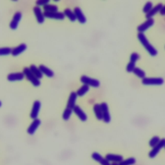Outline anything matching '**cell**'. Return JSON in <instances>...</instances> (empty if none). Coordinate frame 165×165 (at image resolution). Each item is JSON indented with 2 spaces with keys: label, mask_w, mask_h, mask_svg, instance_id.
<instances>
[{
  "label": "cell",
  "mask_w": 165,
  "mask_h": 165,
  "mask_svg": "<svg viewBox=\"0 0 165 165\" xmlns=\"http://www.w3.org/2000/svg\"><path fill=\"white\" fill-rule=\"evenodd\" d=\"M138 39L139 42L141 43V45H143L144 48L146 50L148 53H149L151 56L153 57L157 55L158 52L157 49L150 43L145 34L138 33Z\"/></svg>",
  "instance_id": "cell-1"
},
{
  "label": "cell",
  "mask_w": 165,
  "mask_h": 165,
  "mask_svg": "<svg viewBox=\"0 0 165 165\" xmlns=\"http://www.w3.org/2000/svg\"><path fill=\"white\" fill-rule=\"evenodd\" d=\"M23 73L24 74L25 76L27 77L28 80L30 81V83L34 87H39V85L41 84V82L39 81V79L33 74V73L31 72L29 68L25 67L23 69Z\"/></svg>",
  "instance_id": "cell-2"
},
{
  "label": "cell",
  "mask_w": 165,
  "mask_h": 165,
  "mask_svg": "<svg viewBox=\"0 0 165 165\" xmlns=\"http://www.w3.org/2000/svg\"><path fill=\"white\" fill-rule=\"evenodd\" d=\"M80 81L82 83L88 85V87L98 88L100 86V81L98 79L92 78L85 75H83L80 77Z\"/></svg>",
  "instance_id": "cell-3"
},
{
  "label": "cell",
  "mask_w": 165,
  "mask_h": 165,
  "mask_svg": "<svg viewBox=\"0 0 165 165\" xmlns=\"http://www.w3.org/2000/svg\"><path fill=\"white\" fill-rule=\"evenodd\" d=\"M164 81L162 77H145L142 79V84L143 85H156L159 86L162 85L164 83Z\"/></svg>",
  "instance_id": "cell-4"
},
{
  "label": "cell",
  "mask_w": 165,
  "mask_h": 165,
  "mask_svg": "<svg viewBox=\"0 0 165 165\" xmlns=\"http://www.w3.org/2000/svg\"><path fill=\"white\" fill-rule=\"evenodd\" d=\"M164 147H165V138H163L161 139L160 142H159L156 146L152 148V149L149 153V157L151 159L156 157L159 153V152H160L161 149Z\"/></svg>",
  "instance_id": "cell-5"
},
{
  "label": "cell",
  "mask_w": 165,
  "mask_h": 165,
  "mask_svg": "<svg viewBox=\"0 0 165 165\" xmlns=\"http://www.w3.org/2000/svg\"><path fill=\"white\" fill-rule=\"evenodd\" d=\"M155 23V21L153 18L147 19L144 23L141 24L137 27V30L139 33H145L149 28L152 27Z\"/></svg>",
  "instance_id": "cell-6"
},
{
  "label": "cell",
  "mask_w": 165,
  "mask_h": 165,
  "mask_svg": "<svg viewBox=\"0 0 165 165\" xmlns=\"http://www.w3.org/2000/svg\"><path fill=\"white\" fill-rule=\"evenodd\" d=\"M100 105L102 110V113H103V120L105 123H109L111 121V116L109 106L105 102H103Z\"/></svg>",
  "instance_id": "cell-7"
},
{
  "label": "cell",
  "mask_w": 165,
  "mask_h": 165,
  "mask_svg": "<svg viewBox=\"0 0 165 165\" xmlns=\"http://www.w3.org/2000/svg\"><path fill=\"white\" fill-rule=\"evenodd\" d=\"M41 103L39 101L36 100L34 102L32 108V110L30 114V118L32 119L33 120L34 119H36L38 118L39 111H40V109H41Z\"/></svg>",
  "instance_id": "cell-8"
},
{
  "label": "cell",
  "mask_w": 165,
  "mask_h": 165,
  "mask_svg": "<svg viewBox=\"0 0 165 165\" xmlns=\"http://www.w3.org/2000/svg\"><path fill=\"white\" fill-rule=\"evenodd\" d=\"M22 18V13L21 12H17L14 15L12 21H10V28L12 30H16L18 27L19 23Z\"/></svg>",
  "instance_id": "cell-9"
},
{
  "label": "cell",
  "mask_w": 165,
  "mask_h": 165,
  "mask_svg": "<svg viewBox=\"0 0 165 165\" xmlns=\"http://www.w3.org/2000/svg\"><path fill=\"white\" fill-rule=\"evenodd\" d=\"M41 123V121L39 119L37 118L36 119H34L30 126L27 128V133L30 135L34 134L37 129L39 128V126H40Z\"/></svg>",
  "instance_id": "cell-10"
},
{
  "label": "cell",
  "mask_w": 165,
  "mask_h": 165,
  "mask_svg": "<svg viewBox=\"0 0 165 165\" xmlns=\"http://www.w3.org/2000/svg\"><path fill=\"white\" fill-rule=\"evenodd\" d=\"M45 18L53 19L57 20H63L65 18V16L63 13L61 12H55V13H47L44 12Z\"/></svg>",
  "instance_id": "cell-11"
},
{
  "label": "cell",
  "mask_w": 165,
  "mask_h": 165,
  "mask_svg": "<svg viewBox=\"0 0 165 165\" xmlns=\"http://www.w3.org/2000/svg\"><path fill=\"white\" fill-rule=\"evenodd\" d=\"M91 156L94 161L98 162L101 165H111L110 162L108 161L106 158H104L98 152L92 153Z\"/></svg>",
  "instance_id": "cell-12"
},
{
  "label": "cell",
  "mask_w": 165,
  "mask_h": 165,
  "mask_svg": "<svg viewBox=\"0 0 165 165\" xmlns=\"http://www.w3.org/2000/svg\"><path fill=\"white\" fill-rule=\"evenodd\" d=\"M25 75L23 72H15L10 73L7 76V80L10 82L16 81H21L25 78Z\"/></svg>",
  "instance_id": "cell-13"
},
{
  "label": "cell",
  "mask_w": 165,
  "mask_h": 165,
  "mask_svg": "<svg viewBox=\"0 0 165 165\" xmlns=\"http://www.w3.org/2000/svg\"><path fill=\"white\" fill-rule=\"evenodd\" d=\"M73 112L76 113V116L79 117V119H80V120L81 121L84 122L87 120L88 119L87 115L85 113V112L81 109V108L79 106L76 105L73 109Z\"/></svg>",
  "instance_id": "cell-14"
},
{
  "label": "cell",
  "mask_w": 165,
  "mask_h": 165,
  "mask_svg": "<svg viewBox=\"0 0 165 165\" xmlns=\"http://www.w3.org/2000/svg\"><path fill=\"white\" fill-rule=\"evenodd\" d=\"M33 11L34 13L36 18L37 20V21L38 23L39 24H42L45 21V16H44V14L42 13V10L41 9V8L39 7H34L33 9Z\"/></svg>",
  "instance_id": "cell-15"
},
{
  "label": "cell",
  "mask_w": 165,
  "mask_h": 165,
  "mask_svg": "<svg viewBox=\"0 0 165 165\" xmlns=\"http://www.w3.org/2000/svg\"><path fill=\"white\" fill-rule=\"evenodd\" d=\"M74 12L75 13L77 20L81 24H84L87 22V18L82 12L81 9L79 7H75L74 9Z\"/></svg>",
  "instance_id": "cell-16"
},
{
  "label": "cell",
  "mask_w": 165,
  "mask_h": 165,
  "mask_svg": "<svg viewBox=\"0 0 165 165\" xmlns=\"http://www.w3.org/2000/svg\"><path fill=\"white\" fill-rule=\"evenodd\" d=\"M77 95L76 92H72L69 95V99H68L66 108L73 110L74 108L76 106V102L77 98Z\"/></svg>",
  "instance_id": "cell-17"
},
{
  "label": "cell",
  "mask_w": 165,
  "mask_h": 165,
  "mask_svg": "<svg viewBox=\"0 0 165 165\" xmlns=\"http://www.w3.org/2000/svg\"><path fill=\"white\" fill-rule=\"evenodd\" d=\"M163 6V3H159L157 4L155 7H153L152 9L150 11V12L146 14V19H150V18H153V17L156 16L158 13L160 12V10Z\"/></svg>",
  "instance_id": "cell-18"
},
{
  "label": "cell",
  "mask_w": 165,
  "mask_h": 165,
  "mask_svg": "<svg viewBox=\"0 0 165 165\" xmlns=\"http://www.w3.org/2000/svg\"><path fill=\"white\" fill-rule=\"evenodd\" d=\"M105 158L108 161L112 163H119L123 160V157L121 155L119 154H113V153H108L106 155Z\"/></svg>",
  "instance_id": "cell-19"
},
{
  "label": "cell",
  "mask_w": 165,
  "mask_h": 165,
  "mask_svg": "<svg viewBox=\"0 0 165 165\" xmlns=\"http://www.w3.org/2000/svg\"><path fill=\"white\" fill-rule=\"evenodd\" d=\"M27 45L25 43H21L18 46H17L16 47L13 49L12 54H11L14 57L18 56L21 53L25 52V51L27 50Z\"/></svg>",
  "instance_id": "cell-20"
},
{
  "label": "cell",
  "mask_w": 165,
  "mask_h": 165,
  "mask_svg": "<svg viewBox=\"0 0 165 165\" xmlns=\"http://www.w3.org/2000/svg\"><path fill=\"white\" fill-rule=\"evenodd\" d=\"M39 69H40L43 74L47 76L48 77H52L54 76V72L47 66L44 65H40L39 66Z\"/></svg>",
  "instance_id": "cell-21"
},
{
  "label": "cell",
  "mask_w": 165,
  "mask_h": 165,
  "mask_svg": "<svg viewBox=\"0 0 165 165\" xmlns=\"http://www.w3.org/2000/svg\"><path fill=\"white\" fill-rule=\"evenodd\" d=\"M93 110H94V112L95 113V116L96 118L98 119V120H99V121L103 120V113H102L101 105H99L98 103L95 104L93 107Z\"/></svg>",
  "instance_id": "cell-22"
},
{
  "label": "cell",
  "mask_w": 165,
  "mask_h": 165,
  "mask_svg": "<svg viewBox=\"0 0 165 165\" xmlns=\"http://www.w3.org/2000/svg\"><path fill=\"white\" fill-rule=\"evenodd\" d=\"M29 69L33 73V74L39 79H40L43 77V74H42V72H41L40 69H39V67L36 66L35 65H31L29 67Z\"/></svg>",
  "instance_id": "cell-23"
},
{
  "label": "cell",
  "mask_w": 165,
  "mask_h": 165,
  "mask_svg": "<svg viewBox=\"0 0 165 165\" xmlns=\"http://www.w3.org/2000/svg\"><path fill=\"white\" fill-rule=\"evenodd\" d=\"M63 14L72 22H74V21H76L77 20L76 16L75 15L74 12V11H72L70 9H65L64 10V12H63Z\"/></svg>",
  "instance_id": "cell-24"
},
{
  "label": "cell",
  "mask_w": 165,
  "mask_h": 165,
  "mask_svg": "<svg viewBox=\"0 0 165 165\" xmlns=\"http://www.w3.org/2000/svg\"><path fill=\"white\" fill-rule=\"evenodd\" d=\"M43 10L45 12L47 13H55V12H58V7L56 5L53 4H47L45 5L43 7Z\"/></svg>",
  "instance_id": "cell-25"
},
{
  "label": "cell",
  "mask_w": 165,
  "mask_h": 165,
  "mask_svg": "<svg viewBox=\"0 0 165 165\" xmlns=\"http://www.w3.org/2000/svg\"><path fill=\"white\" fill-rule=\"evenodd\" d=\"M89 90H90V87H88V85L83 84V86H81L77 90V91L76 92V94H77V96L83 97L88 92Z\"/></svg>",
  "instance_id": "cell-26"
},
{
  "label": "cell",
  "mask_w": 165,
  "mask_h": 165,
  "mask_svg": "<svg viewBox=\"0 0 165 165\" xmlns=\"http://www.w3.org/2000/svg\"><path fill=\"white\" fill-rule=\"evenodd\" d=\"M133 73L136 76L142 79L146 77V72L139 67H135V69L133 71Z\"/></svg>",
  "instance_id": "cell-27"
},
{
  "label": "cell",
  "mask_w": 165,
  "mask_h": 165,
  "mask_svg": "<svg viewBox=\"0 0 165 165\" xmlns=\"http://www.w3.org/2000/svg\"><path fill=\"white\" fill-rule=\"evenodd\" d=\"M136 163V159L134 157H129L119 163V165H134Z\"/></svg>",
  "instance_id": "cell-28"
},
{
  "label": "cell",
  "mask_w": 165,
  "mask_h": 165,
  "mask_svg": "<svg viewBox=\"0 0 165 165\" xmlns=\"http://www.w3.org/2000/svg\"><path fill=\"white\" fill-rule=\"evenodd\" d=\"M73 112V110L70 109H65V110L63 111V120L65 121H68L70 119V117L72 116V113Z\"/></svg>",
  "instance_id": "cell-29"
},
{
  "label": "cell",
  "mask_w": 165,
  "mask_h": 165,
  "mask_svg": "<svg viewBox=\"0 0 165 165\" xmlns=\"http://www.w3.org/2000/svg\"><path fill=\"white\" fill-rule=\"evenodd\" d=\"M12 50H13L12 48L8 47H1L0 48V56H8L10 54H12Z\"/></svg>",
  "instance_id": "cell-30"
},
{
  "label": "cell",
  "mask_w": 165,
  "mask_h": 165,
  "mask_svg": "<svg viewBox=\"0 0 165 165\" xmlns=\"http://www.w3.org/2000/svg\"><path fill=\"white\" fill-rule=\"evenodd\" d=\"M153 7V3L152 2H146L145 4L144 7L143 8V13L146 14H148L152 9Z\"/></svg>",
  "instance_id": "cell-31"
},
{
  "label": "cell",
  "mask_w": 165,
  "mask_h": 165,
  "mask_svg": "<svg viewBox=\"0 0 165 165\" xmlns=\"http://www.w3.org/2000/svg\"><path fill=\"white\" fill-rule=\"evenodd\" d=\"M160 141H161V139L159 136L157 135L153 136V137L149 141V146L152 148H153L154 146H156L159 143V142H160Z\"/></svg>",
  "instance_id": "cell-32"
},
{
  "label": "cell",
  "mask_w": 165,
  "mask_h": 165,
  "mask_svg": "<svg viewBox=\"0 0 165 165\" xmlns=\"http://www.w3.org/2000/svg\"><path fill=\"white\" fill-rule=\"evenodd\" d=\"M139 58H140V56L137 52H133L130 55V61L134 63H136V62L139 59Z\"/></svg>",
  "instance_id": "cell-33"
},
{
  "label": "cell",
  "mask_w": 165,
  "mask_h": 165,
  "mask_svg": "<svg viewBox=\"0 0 165 165\" xmlns=\"http://www.w3.org/2000/svg\"><path fill=\"white\" fill-rule=\"evenodd\" d=\"M135 63H132V62H129L127 64V67H126V70L127 72L128 73H131V72H133V71L134 70V69H135Z\"/></svg>",
  "instance_id": "cell-34"
},
{
  "label": "cell",
  "mask_w": 165,
  "mask_h": 165,
  "mask_svg": "<svg viewBox=\"0 0 165 165\" xmlns=\"http://www.w3.org/2000/svg\"><path fill=\"white\" fill-rule=\"evenodd\" d=\"M50 2L49 0H38V1L36 2V4L38 7H40V6H45L47 4H48Z\"/></svg>",
  "instance_id": "cell-35"
},
{
  "label": "cell",
  "mask_w": 165,
  "mask_h": 165,
  "mask_svg": "<svg viewBox=\"0 0 165 165\" xmlns=\"http://www.w3.org/2000/svg\"><path fill=\"white\" fill-rule=\"evenodd\" d=\"M159 13H160V14L161 16H165V5H163V6L162 7L161 10H160V12H159Z\"/></svg>",
  "instance_id": "cell-36"
},
{
  "label": "cell",
  "mask_w": 165,
  "mask_h": 165,
  "mask_svg": "<svg viewBox=\"0 0 165 165\" xmlns=\"http://www.w3.org/2000/svg\"><path fill=\"white\" fill-rule=\"evenodd\" d=\"M111 165H119V163H112L111 164Z\"/></svg>",
  "instance_id": "cell-37"
},
{
  "label": "cell",
  "mask_w": 165,
  "mask_h": 165,
  "mask_svg": "<svg viewBox=\"0 0 165 165\" xmlns=\"http://www.w3.org/2000/svg\"><path fill=\"white\" fill-rule=\"evenodd\" d=\"M2 106V102L0 101V107H1Z\"/></svg>",
  "instance_id": "cell-38"
},
{
  "label": "cell",
  "mask_w": 165,
  "mask_h": 165,
  "mask_svg": "<svg viewBox=\"0 0 165 165\" xmlns=\"http://www.w3.org/2000/svg\"><path fill=\"white\" fill-rule=\"evenodd\" d=\"M164 149H165V147H164Z\"/></svg>",
  "instance_id": "cell-39"
}]
</instances>
